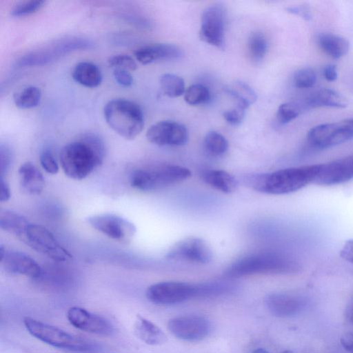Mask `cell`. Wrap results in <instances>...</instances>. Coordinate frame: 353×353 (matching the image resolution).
Segmentation results:
<instances>
[{"instance_id":"1","label":"cell","mask_w":353,"mask_h":353,"mask_svg":"<svg viewBox=\"0 0 353 353\" xmlns=\"http://www.w3.org/2000/svg\"><path fill=\"white\" fill-rule=\"evenodd\" d=\"M105 154L103 140L97 134L88 133L61 149L59 163L67 176L82 180L103 163Z\"/></svg>"},{"instance_id":"2","label":"cell","mask_w":353,"mask_h":353,"mask_svg":"<svg viewBox=\"0 0 353 353\" xmlns=\"http://www.w3.org/2000/svg\"><path fill=\"white\" fill-rule=\"evenodd\" d=\"M323 163L279 170L249 179L252 188L270 194H285L296 192L314 182Z\"/></svg>"},{"instance_id":"3","label":"cell","mask_w":353,"mask_h":353,"mask_svg":"<svg viewBox=\"0 0 353 353\" xmlns=\"http://www.w3.org/2000/svg\"><path fill=\"white\" fill-rule=\"evenodd\" d=\"M301 270L300 264L279 252L263 251L251 253L233 262L225 276L239 278L256 274H292Z\"/></svg>"},{"instance_id":"4","label":"cell","mask_w":353,"mask_h":353,"mask_svg":"<svg viewBox=\"0 0 353 353\" xmlns=\"http://www.w3.org/2000/svg\"><path fill=\"white\" fill-rule=\"evenodd\" d=\"M103 114L109 127L127 140L134 139L143 130V111L134 101L125 99L110 100L104 107Z\"/></svg>"},{"instance_id":"5","label":"cell","mask_w":353,"mask_h":353,"mask_svg":"<svg viewBox=\"0 0 353 353\" xmlns=\"http://www.w3.org/2000/svg\"><path fill=\"white\" fill-rule=\"evenodd\" d=\"M191 176L187 168L160 163L135 170L130 175V185L139 191L159 190L180 183Z\"/></svg>"},{"instance_id":"6","label":"cell","mask_w":353,"mask_h":353,"mask_svg":"<svg viewBox=\"0 0 353 353\" xmlns=\"http://www.w3.org/2000/svg\"><path fill=\"white\" fill-rule=\"evenodd\" d=\"M23 324L33 337L54 347L80 352L92 348L84 339L31 317H25Z\"/></svg>"},{"instance_id":"7","label":"cell","mask_w":353,"mask_h":353,"mask_svg":"<svg viewBox=\"0 0 353 353\" xmlns=\"http://www.w3.org/2000/svg\"><path fill=\"white\" fill-rule=\"evenodd\" d=\"M19 239L37 252L54 261L65 262L72 258L54 234L43 225L30 223Z\"/></svg>"},{"instance_id":"8","label":"cell","mask_w":353,"mask_h":353,"mask_svg":"<svg viewBox=\"0 0 353 353\" xmlns=\"http://www.w3.org/2000/svg\"><path fill=\"white\" fill-rule=\"evenodd\" d=\"M308 142L314 148L325 149L353 139V119L318 125L307 134Z\"/></svg>"},{"instance_id":"9","label":"cell","mask_w":353,"mask_h":353,"mask_svg":"<svg viewBox=\"0 0 353 353\" xmlns=\"http://www.w3.org/2000/svg\"><path fill=\"white\" fill-rule=\"evenodd\" d=\"M92 45L90 41L81 38L63 39L24 55L17 64L22 67L45 65L72 51L90 48Z\"/></svg>"},{"instance_id":"10","label":"cell","mask_w":353,"mask_h":353,"mask_svg":"<svg viewBox=\"0 0 353 353\" xmlns=\"http://www.w3.org/2000/svg\"><path fill=\"white\" fill-rule=\"evenodd\" d=\"M86 221L97 231L123 243H129L137 232L133 223L114 214L92 215L86 218Z\"/></svg>"},{"instance_id":"11","label":"cell","mask_w":353,"mask_h":353,"mask_svg":"<svg viewBox=\"0 0 353 353\" xmlns=\"http://www.w3.org/2000/svg\"><path fill=\"white\" fill-rule=\"evenodd\" d=\"M145 295L154 304H177L196 297V285L178 281L159 282L150 285Z\"/></svg>"},{"instance_id":"12","label":"cell","mask_w":353,"mask_h":353,"mask_svg":"<svg viewBox=\"0 0 353 353\" xmlns=\"http://www.w3.org/2000/svg\"><path fill=\"white\" fill-rule=\"evenodd\" d=\"M225 10L223 6L214 4L202 13L199 38L201 41L223 48L225 43Z\"/></svg>"},{"instance_id":"13","label":"cell","mask_w":353,"mask_h":353,"mask_svg":"<svg viewBox=\"0 0 353 353\" xmlns=\"http://www.w3.org/2000/svg\"><path fill=\"white\" fill-rule=\"evenodd\" d=\"M166 258L169 260L207 264L212 261V252L204 240L190 236L175 243L166 254Z\"/></svg>"},{"instance_id":"14","label":"cell","mask_w":353,"mask_h":353,"mask_svg":"<svg viewBox=\"0 0 353 353\" xmlns=\"http://www.w3.org/2000/svg\"><path fill=\"white\" fill-rule=\"evenodd\" d=\"M146 138L159 145L181 146L188 140V132L182 124L172 121H161L152 125L147 130Z\"/></svg>"},{"instance_id":"15","label":"cell","mask_w":353,"mask_h":353,"mask_svg":"<svg viewBox=\"0 0 353 353\" xmlns=\"http://www.w3.org/2000/svg\"><path fill=\"white\" fill-rule=\"evenodd\" d=\"M170 332L176 338L186 341H199L210 333L211 326L205 318L195 316H178L168 323Z\"/></svg>"},{"instance_id":"16","label":"cell","mask_w":353,"mask_h":353,"mask_svg":"<svg viewBox=\"0 0 353 353\" xmlns=\"http://www.w3.org/2000/svg\"><path fill=\"white\" fill-rule=\"evenodd\" d=\"M67 319L74 327L101 336L112 335L113 325L104 317L81 307H71L67 312Z\"/></svg>"},{"instance_id":"17","label":"cell","mask_w":353,"mask_h":353,"mask_svg":"<svg viewBox=\"0 0 353 353\" xmlns=\"http://www.w3.org/2000/svg\"><path fill=\"white\" fill-rule=\"evenodd\" d=\"M265 304L272 315L288 318L300 314L306 307L307 301L303 296L297 294L274 292L266 296Z\"/></svg>"},{"instance_id":"18","label":"cell","mask_w":353,"mask_h":353,"mask_svg":"<svg viewBox=\"0 0 353 353\" xmlns=\"http://www.w3.org/2000/svg\"><path fill=\"white\" fill-rule=\"evenodd\" d=\"M353 179V154L323 163L315 183L323 185H337Z\"/></svg>"},{"instance_id":"19","label":"cell","mask_w":353,"mask_h":353,"mask_svg":"<svg viewBox=\"0 0 353 353\" xmlns=\"http://www.w3.org/2000/svg\"><path fill=\"white\" fill-rule=\"evenodd\" d=\"M0 261L3 269L12 274L39 279L42 274L41 268L37 262L21 252H6Z\"/></svg>"},{"instance_id":"20","label":"cell","mask_w":353,"mask_h":353,"mask_svg":"<svg viewBox=\"0 0 353 353\" xmlns=\"http://www.w3.org/2000/svg\"><path fill=\"white\" fill-rule=\"evenodd\" d=\"M182 51L179 47L170 43H155L145 46L134 52L136 59L142 65H148L159 61L179 58Z\"/></svg>"},{"instance_id":"21","label":"cell","mask_w":353,"mask_h":353,"mask_svg":"<svg viewBox=\"0 0 353 353\" xmlns=\"http://www.w3.org/2000/svg\"><path fill=\"white\" fill-rule=\"evenodd\" d=\"M20 185L27 194H39L46 185L45 178L39 169L31 162L22 163L18 170Z\"/></svg>"},{"instance_id":"22","label":"cell","mask_w":353,"mask_h":353,"mask_svg":"<svg viewBox=\"0 0 353 353\" xmlns=\"http://www.w3.org/2000/svg\"><path fill=\"white\" fill-rule=\"evenodd\" d=\"M134 331L136 336L148 345H160L168 341L166 334L159 327L140 315L137 316Z\"/></svg>"},{"instance_id":"23","label":"cell","mask_w":353,"mask_h":353,"mask_svg":"<svg viewBox=\"0 0 353 353\" xmlns=\"http://www.w3.org/2000/svg\"><path fill=\"white\" fill-rule=\"evenodd\" d=\"M305 105L310 108H344L347 105L346 99L339 92L330 88H323L311 93L305 99Z\"/></svg>"},{"instance_id":"24","label":"cell","mask_w":353,"mask_h":353,"mask_svg":"<svg viewBox=\"0 0 353 353\" xmlns=\"http://www.w3.org/2000/svg\"><path fill=\"white\" fill-rule=\"evenodd\" d=\"M200 175L205 183L223 193L230 194L236 189V180L225 170H205Z\"/></svg>"},{"instance_id":"25","label":"cell","mask_w":353,"mask_h":353,"mask_svg":"<svg viewBox=\"0 0 353 353\" xmlns=\"http://www.w3.org/2000/svg\"><path fill=\"white\" fill-rule=\"evenodd\" d=\"M72 77L80 85L92 88L99 86L102 81V74L98 66L88 61H81L75 65Z\"/></svg>"},{"instance_id":"26","label":"cell","mask_w":353,"mask_h":353,"mask_svg":"<svg viewBox=\"0 0 353 353\" xmlns=\"http://www.w3.org/2000/svg\"><path fill=\"white\" fill-rule=\"evenodd\" d=\"M318 43L321 50L333 59L343 57L350 49V43L345 38L330 33L320 34Z\"/></svg>"},{"instance_id":"27","label":"cell","mask_w":353,"mask_h":353,"mask_svg":"<svg viewBox=\"0 0 353 353\" xmlns=\"http://www.w3.org/2000/svg\"><path fill=\"white\" fill-rule=\"evenodd\" d=\"M22 215L8 210H1L0 212V228L20 238L30 224Z\"/></svg>"},{"instance_id":"28","label":"cell","mask_w":353,"mask_h":353,"mask_svg":"<svg viewBox=\"0 0 353 353\" xmlns=\"http://www.w3.org/2000/svg\"><path fill=\"white\" fill-rule=\"evenodd\" d=\"M225 91L236 100L237 107L244 110L256 100L254 91L241 81L234 82L228 85Z\"/></svg>"},{"instance_id":"29","label":"cell","mask_w":353,"mask_h":353,"mask_svg":"<svg viewBox=\"0 0 353 353\" xmlns=\"http://www.w3.org/2000/svg\"><path fill=\"white\" fill-rule=\"evenodd\" d=\"M41 98V90L36 86L30 85L17 91L14 94L13 101L19 108L30 109L37 106Z\"/></svg>"},{"instance_id":"30","label":"cell","mask_w":353,"mask_h":353,"mask_svg":"<svg viewBox=\"0 0 353 353\" xmlns=\"http://www.w3.org/2000/svg\"><path fill=\"white\" fill-rule=\"evenodd\" d=\"M160 86L165 95L175 98L184 94L185 83L183 79L174 74H164L160 77Z\"/></svg>"},{"instance_id":"31","label":"cell","mask_w":353,"mask_h":353,"mask_svg":"<svg viewBox=\"0 0 353 353\" xmlns=\"http://www.w3.org/2000/svg\"><path fill=\"white\" fill-rule=\"evenodd\" d=\"M248 48L251 60L256 63L261 62L268 49L264 34L259 32L252 33L248 39Z\"/></svg>"},{"instance_id":"32","label":"cell","mask_w":353,"mask_h":353,"mask_svg":"<svg viewBox=\"0 0 353 353\" xmlns=\"http://www.w3.org/2000/svg\"><path fill=\"white\" fill-rule=\"evenodd\" d=\"M234 285L228 282H212L196 285V297H214L233 291Z\"/></svg>"},{"instance_id":"33","label":"cell","mask_w":353,"mask_h":353,"mask_svg":"<svg viewBox=\"0 0 353 353\" xmlns=\"http://www.w3.org/2000/svg\"><path fill=\"white\" fill-rule=\"evenodd\" d=\"M206 150L213 155L224 154L228 149V142L220 133L215 131L208 132L204 138Z\"/></svg>"},{"instance_id":"34","label":"cell","mask_w":353,"mask_h":353,"mask_svg":"<svg viewBox=\"0 0 353 353\" xmlns=\"http://www.w3.org/2000/svg\"><path fill=\"white\" fill-rule=\"evenodd\" d=\"M210 99L208 89L202 84L192 85L184 92L185 102L192 105L205 103Z\"/></svg>"},{"instance_id":"35","label":"cell","mask_w":353,"mask_h":353,"mask_svg":"<svg viewBox=\"0 0 353 353\" xmlns=\"http://www.w3.org/2000/svg\"><path fill=\"white\" fill-rule=\"evenodd\" d=\"M316 81V74L310 68H305L297 70L293 78L294 85L299 88H309Z\"/></svg>"},{"instance_id":"36","label":"cell","mask_w":353,"mask_h":353,"mask_svg":"<svg viewBox=\"0 0 353 353\" xmlns=\"http://www.w3.org/2000/svg\"><path fill=\"white\" fill-rule=\"evenodd\" d=\"M44 1H26L17 4L10 12L13 17H21L33 14L41 8L45 4Z\"/></svg>"},{"instance_id":"37","label":"cell","mask_w":353,"mask_h":353,"mask_svg":"<svg viewBox=\"0 0 353 353\" xmlns=\"http://www.w3.org/2000/svg\"><path fill=\"white\" fill-rule=\"evenodd\" d=\"M301 112L300 107L294 103H284L280 105L276 112V119L285 124L296 119Z\"/></svg>"},{"instance_id":"38","label":"cell","mask_w":353,"mask_h":353,"mask_svg":"<svg viewBox=\"0 0 353 353\" xmlns=\"http://www.w3.org/2000/svg\"><path fill=\"white\" fill-rule=\"evenodd\" d=\"M108 64L114 70L134 71L137 68L135 61L130 56L123 54L110 57L108 60Z\"/></svg>"},{"instance_id":"39","label":"cell","mask_w":353,"mask_h":353,"mask_svg":"<svg viewBox=\"0 0 353 353\" xmlns=\"http://www.w3.org/2000/svg\"><path fill=\"white\" fill-rule=\"evenodd\" d=\"M39 161L46 172L55 174L59 172V165L50 150H43L40 154Z\"/></svg>"},{"instance_id":"40","label":"cell","mask_w":353,"mask_h":353,"mask_svg":"<svg viewBox=\"0 0 353 353\" xmlns=\"http://www.w3.org/2000/svg\"><path fill=\"white\" fill-rule=\"evenodd\" d=\"M12 162V152L10 148L1 144L0 146V173L1 176L4 177Z\"/></svg>"},{"instance_id":"41","label":"cell","mask_w":353,"mask_h":353,"mask_svg":"<svg viewBox=\"0 0 353 353\" xmlns=\"http://www.w3.org/2000/svg\"><path fill=\"white\" fill-rule=\"evenodd\" d=\"M245 116V110L236 107L235 109L229 110L223 112L225 120L231 125L240 124Z\"/></svg>"},{"instance_id":"42","label":"cell","mask_w":353,"mask_h":353,"mask_svg":"<svg viewBox=\"0 0 353 353\" xmlns=\"http://www.w3.org/2000/svg\"><path fill=\"white\" fill-rule=\"evenodd\" d=\"M113 77L118 84L124 87L130 86L133 78L129 71L124 70H114Z\"/></svg>"},{"instance_id":"43","label":"cell","mask_w":353,"mask_h":353,"mask_svg":"<svg viewBox=\"0 0 353 353\" xmlns=\"http://www.w3.org/2000/svg\"><path fill=\"white\" fill-rule=\"evenodd\" d=\"M339 254L341 259L353 264V239L343 244Z\"/></svg>"},{"instance_id":"44","label":"cell","mask_w":353,"mask_h":353,"mask_svg":"<svg viewBox=\"0 0 353 353\" xmlns=\"http://www.w3.org/2000/svg\"><path fill=\"white\" fill-rule=\"evenodd\" d=\"M1 192L0 201L1 202L8 201L11 196V192L10 186L5 179V177H0Z\"/></svg>"},{"instance_id":"45","label":"cell","mask_w":353,"mask_h":353,"mask_svg":"<svg viewBox=\"0 0 353 353\" xmlns=\"http://www.w3.org/2000/svg\"><path fill=\"white\" fill-rule=\"evenodd\" d=\"M323 74L328 81H334L338 77V72L336 65L328 64L323 68Z\"/></svg>"},{"instance_id":"46","label":"cell","mask_w":353,"mask_h":353,"mask_svg":"<svg viewBox=\"0 0 353 353\" xmlns=\"http://www.w3.org/2000/svg\"><path fill=\"white\" fill-rule=\"evenodd\" d=\"M288 12L299 15L305 19L309 20L311 18V14L309 9L305 6H294L288 8Z\"/></svg>"},{"instance_id":"47","label":"cell","mask_w":353,"mask_h":353,"mask_svg":"<svg viewBox=\"0 0 353 353\" xmlns=\"http://www.w3.org/2000/svg\"><path fill=\"white\" fill-rule=\"evenodd\" d=\"M341 343L349 353H353V333H346L342 336Z\"/></svg>"},{"instance_id":"48","label":"cell","mask_w":353,"mask_h":353,"mask_svg":"<svg viewBox=\"0 0 353 353\" xmlns=\"http://www.w3.org/2000/svg\"><path fill=\"white\" fill-rule=\"evenodd\" d=\"M347 318L350 322L353 325V303L350 305L347 312Z\"/></svg>"},{"instance_id":"49","label":"cell","mask_w":353,"mask_h":353,"mask_svg":"<svg viewBox=\"0 0 353 353\" xmlns=\"http://www.w3.org/2000/svg\"><path fill=\"white\" fill-rule=\"evenodd\" d=\"M252 353H269V352L263 348H258V349L254 350Z\"/></svg>"},{"instance_id":"50","label":"cell","mask_w":353,"mask_h":353,"mask_svg":"<svg viewBox=\"0 0 353 353\" xmlns=\"http://www.w3.org/2000/svg\"><path fill=\"white\" fill-rule=\"evenodd\" d=\"M283 353H293V352H291V351H285V352H283Z\"/></svg>"}]
</instances>
